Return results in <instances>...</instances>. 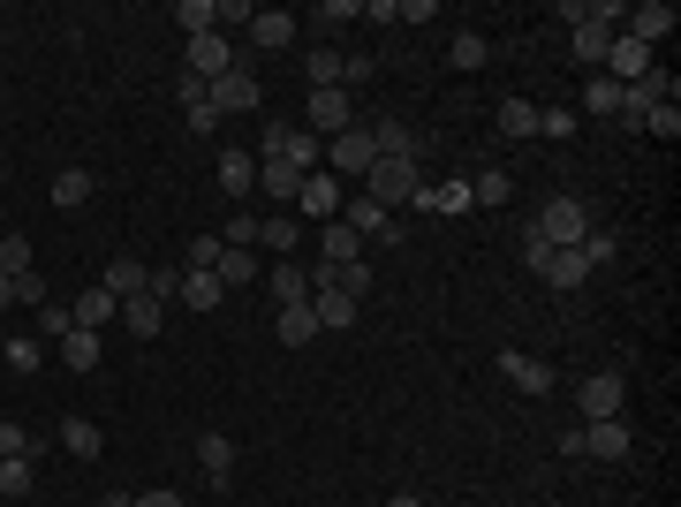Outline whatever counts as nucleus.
Here are the masks:
<instances>
[{"instance_id":"0eeeda50","label":"nucleus","mask_w":681,"mask_h":507,"mask_svg":"<svg viewBox=\"0 0 681 507\" xmlns=\"http://www.w3.org/2000/svg\"><path fill=\"white\" fill-rule=\"evenodd\" d=\"M205 91H213V114H220V122H227V114H251V107H265V84H257L243 61H235L220 84H205Z\"/></svg>"},{"instance_id":"b1692460","label":"nucleus","mask_w":681,"mask_h":507,"mask_svg":"<svg viewBox=\"0 0 681 507\" xmlns=\"http://www.w3.org/2000/svg\"><path fill=\"white\" fill-rule=\"evenodd\" d=\"M69 318H77V326H91V334H99V326H114V318H122V303L106 296V288H84V296L69 303Z\"/></svg>"},{"instance_id":"de8ad7c7","label":"nucleus","mask_w":681,"mask_h":507,"mask_svg":"<svg viewBox=\"0 0 681 507\" xmlns=\"http://www.w3.org/2000/svg\"><path fill=\"white\" fill-rule=\"evenodd\" d=\"M220 243H227V251H251L257 243V212H235V220L220 227Z\"/></svg>"},{"instance_id":"4c0bfd02","label":"nucleus","mask_w":681,"mask_h":507,"mask_svg":"<svg viewBox=\"0 0 681 507\" xmlns=\"http://www.w3.org/2000/svg\"><path fill=\"white\" fill-rule=\"evenodd\" d=\"M447 61H455V69H485V61H492V45L477 39V31H455V45H447Z\"/></svg>"},{"instance_id":"423d86ee","label":"nucleus","mask_w":681,"mask_h":507,"mask_svg":"<svg viewBox=\"0 0 681 507\" xmlns=\"http://www.w3.org/2000/svg\"><path fill=\"white\" fill-rule=\"evenodd\" d=\"M182 61H190L182 77H197V84H220V77L235 69V45H227V31H205V39L182 45Z\"/></svg>"},{"instance_id":"864d4df0","label":"nucleus","mask_w":681,"mask_h":507,"mask_svg":"<svg viewBox=\"0 0 681 507\" xmlns=\"http://www.w3.org/2000/svg\"><path fill=\"white\" fill-rule=\"evenodd\" d=\"M568 129H576L568 107H538V136H568Z\"/></svg>"},{"instance_id":"f704fd0d","label":"nucleus","mask_w":681,"mask_h":507,"mask_svg":"<svg viewBox=\"0 0 681 507\" xmlns=\"http://www.w3.org/2000/svg\"><path fill=\"white\" fill-rule=\"evenodd\" d=\"M303 77H311V91H340V53H303Z\"/></svg>"},{"instance_id":"58836bf2","label":"nucleus","mask_w":681,"mask_h":507,"mask_svg":"<svg viewBox=\"0 0 681 507\" xmlns=\"http://www.w3.org/2000/svg\"><path fill=\"white\" fill-rule=\"evenodd\" d=\"M613 107H621V84H613V77L598 69L591 84H583V114H613Z\"/></svg>"},{"instance_id":"13d9d810","label":"nucleus","mask_w":681,"mask_h":507,"mask_svg":"<svg viewBox=\"0 0 681 507\" xmlns=\"http://www.w3.org/2000/svg\"><path fill=\"white\" fill-rule=\"evenodd\" d=\"M8 303H16V281H8V273H0V311H8Z\"/></svg>"},{"instance_id":"603ef678","label":"nucleus","mask_w":681,"mask_h":507,"mask_svg":"<svg viewBox=\"0 0 681 507\" xmlns=\"http://www.w3.org/2000/svg\"><path fill=\"white\" fill-rule=\"evenodd\" d=\"M69 326H77V318H69V303H45V311H39V334L45 341H61Z\"/></svg>"},{"instance_id":"20e7f679","label":"nucleus","mask_w":681,"mask_h":507,"mask_svg":"<svg viewBox=\"0 0 681 507\" xmlns=\"http://www.w3.org/2000/svg\"><path fill=\"white\" fill-rule=\"evenodd\" d=\"M546 251H576L583 235H591V212H583V197H553V205L538 212V227H530Z\"/></svg>"},{"instance_id":"f3484780","label":"nucleus","mask_w":681,"mask_h":507,"mask_svg":"<svg viewBox=\"0 0 681 507\" xmlns=\"http://www.w3.org/2000/svg\"><path fill=\"white\" fill-rule=\"evenodd\" d=\"M318 265H364V235L340 227V220H326V235H318Z\"/></svg>"},{"instance_id":"e433bc0d","label":"nucleus","mask_w":681,"mask_h":507,"mask_svg":"<svg viewBox=\"0 0 681 507\" xmlns=\"http://www.w3.org/2000/svg\"><path fill=\"white\" fill-rule=\"evenodd\" d=\"M425 212H447V220H455V212H477V197H469V182H439L425 197Z\"/></svg>"},{"instance_id":"a19ab883","label":"nucleus","mask_w":681,"mask_h":507,"mask_svg":"<svg viewBox=\"0 0 681 507\" xmlns=\"http://www.w3.org/2000/svg\"><path fill=\"white\" fill-rule=\"evenodd\" d=\"M0 273L16 281V273H39L31 265V235H0Z\"/></svg>"},{"instance_id":"a878e982","label":"nucleus","mask_w":681,"mask_h":507,"mask_svg":"<svg viewBox=\"0 0 681 507\" xmlns=\"http://www.w3.org/2000/svg\"><path fill=\"white\" fill-rule=\"evenodd\" d=\"M197 469H205L213 485H227V469H235V439H227V432H205V439H197Z\"/></svg>"},{"instance_id":"bf43d9fd","label":"nucleus","mask_w":681,"mask_h":507,"mask_svg":"<svg viewBox=\"0 0 681 507\" xmlns=\"http://www.w3.org/2000/svg\"><path fill=\"white\" fill-rule=\"evenodd\" d=\"M386 507H425V500H417V493H394V500H386Z\"/></svg>"},{"instance_id":"72a5a7b5","label":"nucleus","mask_w":681,"mask_h":507,"mask_svg":"<svg viewBox=\"0 0 681 507\" xmlns=\"http://www.w3.org/2000/svg\"><path fill=\"white\" fill-rule=\"evenodd\" d=\"M372 144H379V160H417V136H409L402 122H379V129H372Z\"/></svg>"},{"instance_id":"09e8293b","label":"nucleus","mask_w":681,"mask_h":507,"mask_svg":"<svg viewBox=\"0 0 681 507\" xmlns=\"http://www.w3.org/2000/svg\"><path fill=\"white\" fill-rule=\"evenodd\" d=\"M372 77H379V61H372V53H348V61H340V91L372 84Z\"/></svg>"},{"instance_id":"473e14b6","label":"nucleus","mask_w":681,"mask_h":507,"mask_svg":"<svg viewBox=\"0 0 681 507\" xmlns=\"http://www.w3.org/2000/svg\"><path fill=\"white\" fill-rule=\"evenodd\" d=\"M273 334L288 341V348H303V341L318 334V318H311V303H288V311H281V318H273Z\"/></svg>"},{"instance_id":"6ab92c4d","label":"nucleus","mask_w":681,"mask_h":507,"mask_svg":"<svg viewBox=\"0 0 681 507\" xmlns=\"http://www.w3.org/2000/svg\"><path fill=\"white\" fill-rule=\"evenodd\" d=\"M311 318H318V334H326V326H356V318H364V303L340 296V288H318V296H311Z\"/></svg>"},{"instance_id":"c756f323","label":"nucleus","mask_w":681,"mask_h":507,"mask_svg":"<svg viewBox=\"0 0 681 507\" xmlns=\"http://www.w3.org/2000/svg\"><path fill=\"white\" fill-rule=\"evenodd\" d=\"M174 23H182V39H205V31H220V0H174Z\"/></svg>"},{"instance_id":"39448f33","label":"nucleus","mask_w":681,"mask_h":507,"mask_svg":"<svg viewBox=\"0 0 681 507\" xmlns=\"http://www.w3.org/2000/svg\"><path fill=\"white\" fill-rule=\"evenodd\" d=\"M560 447H568V455H598V463H621L637 439H629V424H621V417H606V424H576Z\"/></svg>"},{"instance_id":"6e6d98bb","label":"nucleus","mask_w":681,"mask_h":507,"mask_svg":"<svg viewBox=\"0 0 681 507\" xmlns=\"http://www.w3.org/2000/svg\"><path fill=\"white\" fill-rule=\"evenodd\" d=\"M182 114H190V129H197V136H213V129H220V114H213V91H205L197 107H182Z\"/></svg>"},{"instance_id":"9d476101","label":"nucleus","mask_w":681,"mask_h":507,"mask_svg":"<svg viewBox=\"0 0 681 507\" xmlns=\"http://www.w3.org/2000/svg\"><path fill=\"white\" fill-rule=\"evenodd\" d=\"M613 84H637V77H651V45H637L629 31H613V45H606V61H598Z\"/></svg>"},{"instance_id":"dca6fc26","label":"nucleus","mask_w":681,"mask_h":507,"mask_svg":"<svg viewBox=\"0 0 681 507\" xmlns=\"http://www.w3.org/2000/svg\"><path fill=\"white\" fill-rule=\"evenodd\" d=\"M220 190H227V197H251L257 190V152L227 144V152H220Z\"/></svg>"},{"instance_id":"c03bdc74","label":"nucleus","mask_w":681,"mask_h":507,"mask_svg":"<svg viewBox=\"0 0 681 507\" xmlns=\"http://www.w3.org/2000/svg\"><path fill=\"white\" fill-rule=\"evenodd\" d=\"M39 447H31V432L23 424H0V463H31Z\"/></svg>"},{"instance_id":"f257e3e1","label":"nucleus","mask_w":681,"mask_h":507,"mask_svg":"<svg viewBox=\"0 0 681 507\" xmlns=\"http://www.w3.org/2000/svg\"><path fill=\"white\" fill-rule=\"evenodd\" d=\"M364 197L372 205H425V174H417V160H372V174H364Z\"/></svg>"},{"instance_id":"4d7b16f0","label":"nucleus","mask_w":681,"mask_h":507,"mask_svg":"<svg viewBox=\"0 0 681 507\" xmlns=\"http://www.w3.org/2000/svg\"><path fill=\"white\" fill-rule=\"evenodd\" d=\"M129 507H182V493H136Z\"/></svg>"},{"instance_id":"37998d69","label":"nucleus","mask_w":681,"mask_h":507,"mask_svg":"<svg viewBox=\"0 0 681 507\" xmlns=\"http://www.w3.org/2000/svg\"><path fill=\"white\" fill-rule=\"evenodd\" d=\"M257 243H265V251H296V220H288V212L257 220Z\"/></svg>"},{"instance_id":"4468645a","label":"nucleus","mask_w":681,"mask_h":507,"mask_svg":"<svg viewBox=\"0 0 681 507\" xmlns=\"http://www.w3.org/2000/svg\"><path fill=\"white\" fill-rule=\"evenodd\" d=\"M500 379H508L515 394H546V386H553V372H546L538 356H522V348H500Z\"/></svg>"},{"instance_id":"bb28decb","label":"nucleus","mask_w":681,"mask_h":507,"mask_svg":"<svg viewBox=\"0 0 681 507\" xmlns=\"http://www.w3.org/2000/svg\"><path fill=\"white\" fill-rule=\"evenodd\" d=\"M61 447H69L77 463H99V455H106V439H99V424H91V417H69V424H61Z\"/></svg>"},{"instance_id":"c9c22d12","label":"nucleus","mask_w":681,"mask_h":507,"mask_svg":"<svg viewBox=\"0 0 681 507\" xmlns=\"http://www.w3.org/2000/svg\"><path fill=\"white\" fill-rule=\"evenodd\" d=\"M469 197H477V205H508V197H515L508 168H485V174H477V182H469Z\"/></svg>"},{"instance_id":"49530a36","label":"nucleus","mask_w":681,"mask_h":507,"mask_svg":"<svg viewBox=\"0 0 681 507\" xmlns=\"http://www.w3.org/2000/svg\"><path fill=\"white\" fill-rule=\"evenodd\" d=\"M0 356H8V372H39V364H45L39 341H0Z\"/></svg>"},{"instance_id":"a18cd8bd","label":"nucleus","mask_w":681,"mask_h":507,"mask_svg":"<svg viewBox=\"0 0 681 507\" xmlns=\"http://www.w3.org/2000/svg\"><path fill=\"white\" fill-rule=\"evenodd\" d=\"M144 296H152V303H174V296H182V265H152Z\"/></svg>"},{"instance_id":"ddd939ff","label":"nucleus","mask_w":681,"mask_h":507,"mask_svg":"<svg viewBox=\"0 0 681 507\" xmlns=\"http://www.w3.org/2000/svg\"><path fill=\"white\" fill-rule=\"evenodd\" d=\"M251 45L288 53V45H296V16H288V8H257V16H251Z\"/></svg>"},{"instance_id":"7c9ffc66","label":"nucleus","mask_w":681,"mask_h":507,"mask_svg":"<svg viewBox=\"0 0 681 507\" xmlns=\"http://www.w3.org/2000/svg\"><path fill=\"white\" fill-rule=\"evenodd\" d=\"M257 190H265V197H281V205H296L303 174H296V168H281V160H257Z\"/></svg>"},{"instance_id":"f03ea898","label":"nucleus","mask_w":681,"mask_h":507,"mask_svg":"<svg viewBox=\"0 0 681 507\" xmlns=\"http://www.w3.org/2000/svg\"><path fill=\"white\" fill-rule=\"evenodd\" d=\"M257 160H281V168H296V174H318L326 168V144H318L311 129H296V122H273L265 144H257Z\"/></svg>"},{"instance_id":"aec40b11","label":"nucleus","mask_w":681,"mask_h":507,"mask_svg":"<svg viewBox=\"0 0 681 507\" xmlns=\"http://www.w3.org/2000/svg\"><path fill=\"white\" fill-rule=\"evenodd\" d=\"M144 281H152V265H136V257H114L99 288H106V296H114V303H129V296H144Z\"/></svg>"},{"instance_id":"a211bd4d","label":"nucleus","mask_w":681,"mask_h":507,"mask_svg":"<svg viewBox=\"0 0 681 507\" xmlns=\"http://www.w3.org/2000/svg\"><path fill=\"white\" fill-rule=\"evenodd\" d=\"M91 190H99V174H91V168H61V174H53V212H84Z\"/></svg>"},{"instance_id":"5fc2aeb1","label":"nucleus","mask_w":681,"mask_h":507,"mask_svg":"<svg viewBox=\"0 0 681 507\" xmlns=\"http://www.w3.org/2000/svg\"><path fill=\"white\" fill-rule=\"evenodd\" d=\"M16 303H31V311H45L53 296H45V281H39V273H16Z\"/></svg>"},{"instance_id":"412c9836","label":"nucleus","mask_w":681,"mask_h":507,"mask_svg":"<svg viewBox=\"0 0 681 507\" xmlns=\"http://www.w3.org/2000/svg\"><path fill=\"white\" fill-rule=\"evenodd\" d=\"M122 326H129L136 341L167 334V303H152V296H129V303H122Z\"/></svg>"},{"instance_id":"cd10ccee","label":"nucleus","mask_w":681,"mask_h":507,"mask_svg":"<svg viewBox=\"0 0 681 507\" xmlns=\"http://www.w3.org/2000/svg\"><path fill=\"white\" fill-rule=\"evenodd\" d=\"M265 288H273V303L288 311V303H311V273H303V265H273Z\"/></svg>"},{"instance_id":"4be33fe9","label":"nucleus","mask_w":681,"mask_h":507,"mask_svg":"<svg viewBox=\"0 0 681 507\" xmlns=\"http://www.w3.org/2000/svg\"><path fill=\"white\" fill-rule=\"evenodd\" d=\"M538 281H546V288H583V281H591V265H583L576 251H546Z\"/></svg>"},{"instance_id":"6e6552de","label":"nucleus","mask_w":681,"mask_h":507,"mask_svg":"<svg viewBox=\"0 0 681 507\" xmlns=\"http://www.w3.org/2000/svg\"><path fill=\"white\" fill-rule=\"evenodd\" d=\"M613 23H621V8L613 0H598V8H583V23H576V61H606V45H613Z\"/></svg>"},{"instance_id":"393cba45","label":"nucleus","mask_w":681,"mask_h":507,"mask_svg":"<svg viewBox=\"0 0 681 507\" xmlns=\"http://www.w3.org/2000/svg\"><path fill=\"white\" fill-rule=\"evenodd\" d=\"M220 296H227V288H220V273H190V265H182V311H220Z\"/></svg>"},{"instance_id":"2eb2a0df","label":"nucleus","mask_w":681,"mask_h":507,"mask_svg":"<svg viewBox=\"0 0 681 507\" xmlns=\"http://www.w3.org/2000/svg\"><path fill=\"white\" fill-rule=\"evenodd\" d=\"M621 23H629V39H637V45H659L667 31H674V8H667V0H643V8H629Z\"/></svg>"},{"instance_id":"ea45409f","label":"nucleus","mask_w":681,"mask_h":507,"mask_svg":"<svg viewBox=\"0 0 681 507\" xmlns=\"http://www.w3.org/2000/svg\"><path fill=\"white\" fill-rule=\"evenodd\" d=\"M643 129H651L659 144H674V136H681V99H659V107L643 114Z\"/></svg>"},{"instance_id":"2f4dec72","label":"nucleus","mask_w":681,"mask_h":507,"mask_svg":"<svg viewBox=\"0 0 681 507\" xmlns=\"http://www.w3.org/2000/svg\"><path fill=\"white\" fill-rule=\"evenodd\" d=\"M500 136H515V144L538 136V107L530 99H500Z\"/></svg>"},{"instance_id":"79ce46f5","label":"nucleus","mask_w":681,"mask_h":507,"mask_svg":"<svg viewBox=\"0 0 681 507\" xmlns=\"http://www.w3.org/2000/svg\"><path fill=\"white\" fill-rule=\"evenodd\" d=\"M213 273H220V288H251V273H257V265H251V251H220Z\"/></svg>"},{"instance_id":"9b49d317","label":"nucleus","mask_w":681,"mask_h":507,"mask_svg":"<svg viewBox=\"0 0 681 507\" xmlns=\"http://www.w3.org/2000/svg\"><path fill=\"white\" fill-rule=\"evenodd\" d=\"M303 122H311V136H318V144H326V136H340V129L356 122V114H348V91H311Z\"/></svg>"},{"instance_id":"c85d7f7f","label":"nucleus","mask_w":681,"mask_h":507,"mask_svg":"<svg viewBox=\"0 0 681 507\" xmlns=\"http://www.w3.org/2000/svg\"><path fill=\"white\" fill-rule=\"evenodd\" d=\"M61 364H69V372H99V334H91V326H69V334H61Z\"/></svg>"},{"instance_id":"5701e85b","label":"nucleus","mask_w":681,"mask_h":507,"mask_svg":"<svg viewBox=\"0 0 681 507\" xmlns=\"http://www.w3.org/2000/svg\"><path fill=\"white\" fill-rule=\"evenodd\" d=\"M386 220H394V212L372 205L364 190H356V197H340V227H356V235H386Z\"/></svg>"},{"instance_id":"8fccbe9b","label":"nucleus","mask_w":681,"mask_h":507,"mask_svg":"<svg viewBox=\"0 0 681 507\" xmlns=\"http://www.w3.org/2000/svg\"><path fill=\"white\" fill-rule=\"evenodd\" d=\"M31 493V463H0V500H23Z\"/></svg>"},{"instance_id":"7ed1b4c3","label":"nucleus","mask_w":681,"mask_h":507,"mask_svg":"<svg viewBox=\"0 0 681 507\" xmlns=\"http://www.w3.org/2000/svg\"><path fill=\"white\" fill-rule=\"evenodd\" d=\"M372 160H379V144H372V129H364V122H348L340 136H326V174H334V182H364Z\"/></svg>"},{"instance_id":"3c124183","label":"nucleus","mask_w":681,"mask_h":507,"mask_svg":"<svg viewBox=\"0 0 681 507\" xmlns=\"http://www.w3.org/2000/svg\"><path fill=\"white\" fill-rule=\"evenodd\" d=\"M220 251H227L220 235H197V243H190V273H213V265H220Z\"/></svg>"},{"instance_id":"1a4fd4ad","label":"nucleus","mask_w":681,"mask_h":507,"mask_svg":"<svg viewBox=\"0 0 681 507\" xmlns=\"http://www.w3.org/2000/svg\"><path fill=\"white\" fill-rule=\"evenodd\" d=\"M621 402H629V386L613 379V372H598V379H583V386H576V409H583V424L621 417Z\"/></svg>"},{"instance_id":"f8f14e48","label":"nucleus","mask_w":681,"mask_h":507,"mask_svg":"<svg viewBox=\"0 0 681 507\" xmlns=\"http://www.w3.org/2000/svg\"><path fill=\"white\" fill-rule=\"evenodd\" d=\"M296 205H303V220H340V182H334L326 168H318V174H303Z\"/></svg>"}]
</instances>
